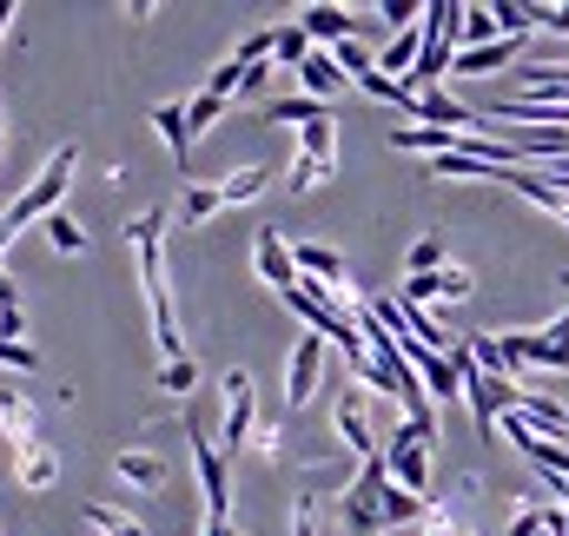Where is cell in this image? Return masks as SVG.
Listing matches in <instances>:
<instances>
[{"label":"cell","instance_id":"cell-23","mask_svg":"<svg viewBox=\"0 0 569 536\" xmlns=\"http://www.w3.org/2000/svg\"><path fill=\"white\" fill-rule=\"evenodd\" d=\"M219 206H226V199H219V186H186V199H179V219H186V226H206Z\"/></svg>","mask_w":569,"mask_h":536},{"label":"cell","instance_id":"cell-16","mask_svg":"<svg viewBox=\"0 0 569 536\" xmlns=\"http://www.w3.org/2000/svg\"><path fill=\"white\" fill-rule=\"evenodd\" d=\"M537 371H569V311H557L543 331H537Z\"/></svg>","mask_w":569,"mask_h":536},{"label":"cell","instance_id":"cell-7","mask_svg":"<svg viewBox=\"0 0 569 536\" xmlns=\"http://www.w3.org/2000/svg\"><path fill=\"white\" fill-rule=\"evenodd\" d=\"M252 266H259V278H266L279 298L298 285V259H291V246L279 239V226H259V232H252Z\"/></svg>","mask_w":569,"mask_h":536},{"label":"cell","instance_id":"cell-13","mask_svg":"<svg viewBox=\"0 0 569 536\" xmlns=\"http://www.w3.org/2000/svg\"><path fill=\"white\" fill-rule=\"evenodd\" d=\"M298 87H305V93H311L318 107H331V100H338V87H345V67L331 60V47H318V53H311V60L298 67Z\"/></svg>","mask_w":569,"mask_h":536},{"label":"cell","instance_id":"cell-31","mask_svg":"<svg viewBox=\"0 0 569 536\" xmlns=\"http://www.w3.org/2000/svg\"><path fill=\"white\" fill-rule=\"evenodd\" d=\"M199 385V365L192 358H179V365H159V391H172V398H186Z\"/></svg>","mask_w":569,"mask_h":536},{"label":"cell","instance_id":"cell-24","mask_svg":"<svg viewBox=\"0 0 569 536\" xmlns=\"http://www.w3.org/2000/svg\"><path fill=\"white\" fill-rule=\"evenodd\" d=\"M80 517H87V524H93V530H100V536H146L140 524H133L127 510H113V504H87Z\"/></svg>","mask_w":569,"mask_h":536},{"label":"cell","instance_id":"cell-32","mask_svg":"<svg viewBox=\"0 0 569 536\" xmlns=\"http://www.w3.org/2000/svg\"><path fill=\"white\" fill-rule=\"evenodd\" d=\"M437 291H443V305H463V298L477 291V278H470L463 266H443L437 271Z\"/></svg>","mask_w":569,"mask_h":536},{"label":"cell","instance_id":"cell-21","mask_svg":"<svg viewBox=\"0 0 569 536\" xmlns=\"http://www.w3.org/2000/svg\"><path fill=\"white\" fill-rule=\"evenodd\" d=\"M490 40H503L497 7H463V47H490ZM463 47H457V53H463Z\"/></svg>","mask_w":569,"mask_h":536},{"label":"cell","instance_id":"cell-9","mask_svg":"<svg viewBox=\"0 0 569 536\" xmlns=\"http://www.w3.org/2000/svg\"><path fill=\"white\" fill-rule=\"evenodd\" d=\"M259 430V404H252V371H226V450H246V437Z\"/></svg>","mask_w":569,"mask_h":536},{"label":"cell","instance_id":"cell-22","mask_svg":"<svg viewBox=\"0 0 569 536\" xmlns=\"http://www.w3.org/2000/svg\"><path fill=\"white\" fill-rule=\"evenodd\" d=\"M325 530V497L318 490H298L291 497V536H318Z\"/></svg>","mask_w":569,"mask_h":536},{"label":"cell","instance_id":"cell-19","mask_svg":"<svg viewBox=\"0 0 569 536\" xmlns=\"http://www.w3.org/2000/svg\"><path fill=\"white\" fill-rule=\"evenodd\" d=\"M358 93H371V100H385V107H405L411 120H418V100H425V93H411V87H405V80H391V73H365V80H358Z\"/></svg>","mask_w":569,"mask_h":536},{"label":"cell","instance_id":"cell-20","mask_svg":"<svg viewBox=\"0 0 569 536\" xmlns=\"http://www.w3.org/2000/svg\"><path fill=\"white\" fill-rule=\"evenodd\" d=\"M266 186H272V166H239L232 179H219V199H226V206H246V199H259Z\"/></svg>","mask_w":569,"mask_h":536},{"label":"cell","instance_id":"cell-41","mask_svg":"<svg viewBox=\"0 0 569 536\" xmlns=\"http://www.w3.org/2000/svg\"><path fill=\"white\" fill-rule=\"evenodd\" d=\"M0 146H7V127H0Z\"/></svg>","mask_w":569,"mask_h":536},{"label":"cell","instance_id":"cell-33","mask_svg":"<svg viewBox=\"0 0 569 536\" xmlns=\"http://www.w3.org/2000/svg\"><path fill=\"white\" fill-rule=\"evenodd\" d=\"M425 271H443V239L425 232L418 246H411V278H425Z\"/></svg>","mask_w":569,"mask_h":536},{"label":"cell","instance_id":"cell-17","mask_svg":"<svg viewBox=\"0 0 569 536\" xmlns=\"http://www.w3.org/2000/svg\"><path fill=\"white\" fill-rule=\"evenodd\" d=\"M517 47H523V40H490V47H463L450 73H503V67L517 60Z\"/></svg>","mask_w":569,"mask_h":536},{"label":"cell","instance_id":"cell-29","mask_svg":"<svg viewBox=\"0 0 569 536\" xmlns=\"http://www.w3.org/2000/svg\"><path fill=\"white\" fill-rule=\"evenodd\" d=\"M331 60L345 67V80H365V73H378V60L358 47V40H345V47H331Z\"/></svg>","mask_w":569,"mask_h":536},{"label":"cell","instance_id":"cell-40","mask_svg":"<svg viewBox=\"0 0 569 536\" xmlns=\"http://www.w3.org/2000/svg\"><path fill=\"white\" fill-rule=\"evenodd\" d=\"M7 20H13V0H0V33H7Z\"/></svg>","mask_w":569,"mask_h":536},{"label":"cell","instance_id":"cell-30","mask_svg":"<svg viewBox=\"0 0 569 536\" xmlns=\"http://www.w3.org/2000/svg\"><path fill=\"white\" fill-rule=\"evenodd\" d=\"M219 113H226V100H219V93H192V100H186V127H192V133H206Z\"/></svg>","mask_w":569,"mask_h":536},{"label":"cell","instance_id":"cell-39","mask_svg":"<svg viewBox=\"0 0 569 536\" xmlns=\"http://www.w3.org/2000/svg\"><path fill=\"white\" fill-rule=\"evenodd\" d=\"M206 536H239L232 524H206Z\"/></svg>","mask_w":569,"mask_h":536},{"label":"cell","instance_id":"cell-36","mask_svg":"<svg viewBox=\"0 0 569 536\" xmlns=\"http://www.w3.org/2000/svg\"><path fill=\"white\" fill-rule=\"evenodd\" d=\"M530 20H537V27H550V33H563V40H569V7H530Z\"/></svg>","mask_w":569,"mask_h":536},{"label":"cell","instance_id":"cell-27","mask_svg":"<svg viewBox=\"0 0 569 536\" xmlns=\"http://www.w3.org/2000/svg\"><path fill=\"white\" fill-rule=\"evenodd\" d=\"M311 53H318V47H311V33H305L298 20H291V27H279V53H272L279 67H305Z\"/></svg>","mask_w":569,"mask_h":536},{"label":"cell","instance_id":"cell-35","mask_svg":"<svg viewBox=\"0 0 569 536\" xmlns=\"http://www.w3.org/2000/svg\"><path fill=\"white\" fill-rule=\"evenodd\" d=\"M311 186H318V166H305V159H291V172H284V192H298V199H305Z\"/></svg>","mask_w":569,"mask_h":536},{"label":"cell","instance_id":"cell-1","mask_svg":"<svg viewBox=\"0 0 569 536\" xmlns=\"http://www.w3.org/2000/svg\"><path fill=\"white\" fill-rule=\"evenodd\" d=\"M127 239L140 252V285H146V311H152V345L166 365L186 358V338H179V311H172V285H166V212L146 206L140 219H127Z\"/></svg>","mask_w":569,"mask_h":536},{"label":"cell","instance_id":"cell-15","mask_svg":"<svg viewBox=\"0 0 569 536\" xmlns=\"http://www.w3.org/2000/svg\"><path fill=\"white\" fill-rule=\"evenodd\" d=\"M298 159L318 166V179H331V166H338V127H331V120L305 127V133H298Z\"/></svg>","mask_w":569,"mask_h":536},{"label":"cell","instance_id":"cell-28","mask_svg":"<svg viewBox=\"0 0 569 536\" xmlns=\"http://www.w3.org/2000/svg\"><path fill=\"white\" fill-rule=\"evenodd\" d=\"M239 87H246V67H239V60H219V67L206 73V93H219V100H239Z\"/></svg>","mask_w":569,"mask_h":536},{"label":"cell","instance_id":"cell-10","mask_svg":"<svg viewBox=\"0 0 569 536\" xmlns=\"http://www.w3.org/2000/svg\"><path fill=\"white\" fill-rule=\"evenodd\" d=\"M523 385V378H517ZM517 417L537 430V437H550V444H569V410L557 398H543L537 385H523V398H517Z\"/></svg>","mask_w":569,"mask_h":536},{"label":"cell","instance_id":"cell-26","mask_svg":"<svg viewBox=\"0 0 569 536\" xmlns=\"http://www.w3.org/2000/svg\"><path fill=\"white\" fill-rule=\"evenodd\" d=\"M470 351H477V371H483V378H510V365H503V338H497V331H477Z\"/></svg>","mask_w":569,"mask_h":536},{"label":"cell","instance_id":"cell-12","mask_svg":"<svg viewBox=\"0 0 569 536\" xmlns=\"http://www.w3.org/2000/svg\"><path fill=\"white\" fill-rule=\"evenodd\" d=\"M152 127H159L166 146H172V166H179V172H192V127H186V100L152 107Z\"/></svg>","mask_w":569,"mask_h":536},{"label":"cell","instance_id":"cell-18","mask_svg":"<svg viewBox=\"0 0 569 536\" xmlns=\"http://www.w3.org/2000/svg\"><path fill=\"white\" fill-rule=\"evenodd\" d=\"M120 484H133V490H166V464L152 457V450H120Z\"/></svg>","mask_w":569,"mask_h":536},{"label":"cell","instance_id":"cell-2","mask_svg":"<svg viewBox=\"0 0 569 536\" xmlns=\"http://www.w3.org/2000/svg\"><path fill=\"white\" fill-rule=\"evenodd\" d=\"M0 444L13 450V484L20 490H53L60 484V457L47 450V437H40V410L27 391H13V385H0Z\"/></svg>","mask_w":569,"mask_h":536},{"label":"cell","instance_id":"cell-38","mask_svg":"<svg viewBox=\"0 0 569 536\" xmlns=\"http://www.w3.org/2000/svg\"><path fill=\"white\" fill-rule=\"evenodd\" d=\"M252 437H259V457H279V444H284V430H279V424H259Z\"/></svg>","mask_w":569,"mask_h":536},{"label":"cell","instance_id":"cell-25","mask_svg":"<svg viewBox=\"0 0 569 536\" xmlns=\"http://www.w3.org/2000/svg\"><path fill=\"white\" fill-rule=\"evenodd\" d=\"M40 226H47L53 252H67V259H80V252H87V232H80V226H73L67 212H53V219H40Z\"/></svg>","mask_w":569,"mask_h":536},{"label":"cell","instance_id":"cell-5","mask_svg":"<svg viewBox=\"0 0 569 536\" xmlns=\"http://www.w3.org/2000/svg\"><path fill=\"white\" fill-rule=\"evenodd\" d=\"M385 464H391V484L398 490H430V437H418L411 424H398L391 437H385Z\"/></svg>","mask_w":569,"mask_h":536},{"label":"cell","instance_id":"cell-34","mask_svg":"<svg viewBox=\"0 0 569 536\" xmlns=\"http://www.w3.org/2000/svg\"><path fill=\"white\" fill-rule=\"evenodd\" d=\"M272 73H279L272 60H266V67H246V87H239V100H266V87H272Z\"/></svg>","mask_w":569,"mask_h":536},{"label":"cell","instance_id":"cell-8","mask_svg":"<svg viewBox=\"0 0 569 536\" xmlns=\"http://www.w3.org/2000/svg\"><path fill=\"white\" fill-rule=\"evenodd\" d=\"M331 424H338V437H345V450H351L358 464L385 457V444H378V430H371V417H365V404H358V391H345V398L331 404Z\"/></svg>","mask_w":569,"mask_h":536},{"label":"cell","instance_id":"cell-37","mask_svg":"<svg viewBox=\"0 0 569 536\" xmlns=\"http://www.w3.org/2000/svg\"><path fill=\"white\" fill-rule=\"evenodd\" d=\"M510 536H543V504H537V510H517V517H510Z\"/></svg>","mask_w":569,"mask_h":536},{"label":"cell","instance_id":"cell-11","mask_svg":"<svg viewBox=\"0 0 569 536\" xmlns=\"http://www.w3.org/2000/svg\"><path fill=\"white\" fill-rule=\"evenodd\" d=\"M298 27L311 33V47H318V40H325V47H345V40H358V27H365V20H358V13H345V7H325V0H318V7H305V13H298Z\"/></svg>","mask_w":569,"mask_h":536},{"label":"cell","instance_id":"cell-6","mask_svg":"<svg viewBox=\"0 0 569 536\" xmlns=\"http://www.w3.org/2000/svg\"><path fill=\"white\" fill-rule=\"evenodd\" d=\"M318 378H325V338L305 331V338L291 345V365H284V404L305 410V404L318 398Z\"/></svg>","mask_w":569,"mask_h":536},{"label":"cell","instance_id":"cell-14","mask_svg":"<svg viewBox=\"0 0 569 536\" xmlns=\"http://www.w3.org/2000/svg\"><path fill=\"white\" fill-rule=\"evenodd\" d=\"M259 113H266L272 127H298V133H305V127H318V120H331V107H318L311 93H284V100H266Z\"/></svg>","mask_w":569,"mask_h":536},{"label":"cell","instance_id":"cell-4","mask_svg":"<svg viewBox=\"0 0 569 536\" xmlns=\"http://www.w3.org/2000/svg\"><path fill=\"white\" fill-rule=\"evenodd\" d=\"M186 437H192V464H199V490H206V524H232V470H226V450L199 430V417H186Z\"/></svg>","mask_w":569,"mask_h":536},{"label":"cell","instance_id":"cell-3","mask_svg":"<svg viewBox=\"0 0 569 536\" xmlns=\"http://www.w3.org/2000/svg\"><path fill=\"white\" fill-rule=\"evenodd\" d=\"M73 166H80V146L67 139V146H53V159L33 172V186H27L20 199H7V212H0V252L13 246V232H20V226H33V219H53V212H60Z\"/></svg>","mask_w":569,"mask_h":536}]
</instances>
